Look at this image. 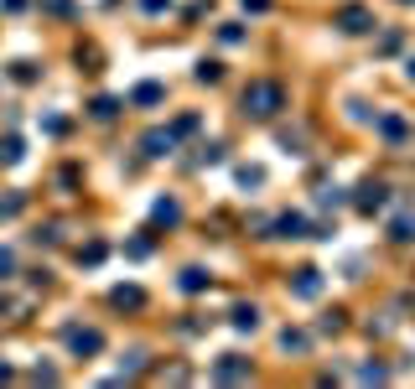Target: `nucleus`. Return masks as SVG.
I'll list each match as a JSON object with an SVG mask.
<instances>
[{"label": "nucleus", "mask_w": 415, "mask_h": 389, "mask_svg": "<svg viewBox=\"0 0 415 389\" xmlns=\"http://www.w3.org/2000/svg\"><path fill=\"white\" fill-rule=\"evenodd\" d=\"M280 104H286V88H280V84H265V78H260V84L244 88V114H254V119L275 114Z\"/></svg>", "instance_id": "f257e3e1"}, {"label": "nucleus", "mask_w": 415, "mask_h": 389, "mask_svg": "<svg viewBox=\"0 0 415 389\" xmlns=\"http://www.w3.org/2000/svg\"><path fill=\"white\" fill-rule=\"evenodd\" d=\"M140 145H145V156H171L177 151V136H171V130H151Z\"/></svg>", "instance_id": "f03ea898"}, {"label": "nucleus", "mask_w": 415, "mask_h": 389, "mask_svg": "<svg viewBox=\"0 0 415 389\" xmlns=\"http://www.w3.org/2000/svg\"><path fill=\"white\" fill-rule=\"evenodd\" d=\"M68 343H73V353H99V348H104V338H99L93 327H73Z\"/></svg>", "instance_id": "7ed1b4c3"}, {"label": "nucleus", "mask_w": 415, "mask_h": 389, "mask_svg": "<svg viewBox=\"0 0 415 389\" xmlns=\"http://www.w3.org/2000/svg\"><path fill=\"white\" fill-rule=\"evenodd\" d=\"M244 374H249V364H244V358H234V353H229V358H223L218 369H213V379H244Z\"/></svg>", "instance_id": "20e7f679"}, {"label": "nucleus", "mask_w": 415, "mask_h": 389, "mask_svg": "<svg viewBox=\"0 0 415 389\" xmlns=\"http://www.w3.org/2000/svg\"><path fill=\"white\" fill-rule=\"evenodd\" d=\"M343 32H369V11H358V6H348L343 16H338Z\"/></svg>", "instance_id": "39448f33"}, {"label": "nucleus", "mask_w": 415, "mask_h": 389, "mask_svg": "<svg viewBox=\"0 0 415 389\" xmlns=\"http://www.w3.org/2000/svg\"><path fill=\"white\" fill-rule=\"evenodd\" d=\"M275 229H280L275 239H301V234H306V218H301V213H286V218H280Z\"/></svg>", "instance_id": "423d86ee"}, {"label": "nucleus", "mask_w": 415, "mask_h": 389, "mask_svg": "<svg viewBox=\"0 0 415 389\" xmlns=\"http://www.w3.org/2000/svg\"><path fill=\"white\" fill-rule=\"evenodd\" d=\"M234 327L239 332H254V327H260V312H254V306H234Z\"/></svg>", "instance_id": "0eeeda50"}, {"label": "nucleus", "mask_w": 415, "mask_h": 389, "mask_svg": "<svg viewBox=\"0 0 415 389\" xmlns=\"http://www.w3.org/2000/svg\"><path fill=\"white\" fill-rule=\"evenodd\" d=\"M317 291H322L317 270H301V275H296V296H317Z\"/></svg>", "instance_id": "6e6552de"}, {"label": "nucleus", "mask_w": 415, "mask_h": 389, "mask_svg": "<svg viewBox=\"0 0 415 389\" xmlns=\"http://www.w3.org/2000/svg\"><path fill=\"white\" fill-rule=\"evenodd\" d=\"M358 208H369V213H374V208H384V187H374V182H369V187H364V197H358Z\"/></svg>", "instance_id": "1a4fd4ad"}, {"label": "nucleus", "mask_w": 415, "mask_h": 389, "mask_svg": "<svg viewBox=\"0 0 415 389\" xmlns=\"http://www.w3.org/2000/svg\"><path fill=\"white\" fill-rule=\"evenodd\" d=\"M136 104H162V84H140L136 88Z\"/></svg>", "instance_id": "9d476101"}, {"label": "nucleus", "mask_w": 415, "mask_h": 389, "mask_svg": "<svg viewBox=\"0 0 415 389\" xmlns=\"http://www.w3.org/2000/svg\"><path fill=\"white\" fill-rule=\"evenodd\" d=\"M140 301H145V296H140L136 286H119V291H114V306H140Z\"/></svg>", "instance_id": "9b49d317"}, {"label": "nucleus", "mask_w": 415, "mask_h": 389, "mask_svg": "<svg viewBox=\"0 0 415 389\" xmlns=\"http://www.w3.org/2000/svg\"><path fill=\"white\" fill-rule=\"evenodd\" d=\"M203 286H208L203 270H182V291H203Z\"/></svg>", "instance_id": "f8f14e48"}, {"label": "nucleus", "mask_w": 415, "mask_h": 389, "mask_svg": "<svg viewBox=\"0 0 415 389\" xmlns=\"http://www.w3.org/2000/svg\"><path fill=\"white\" fill-rule=\"evenodd\" d=\"M197 78H203V84H218L223 68H218V62H197Z\"/></svg>", "instance_id": "ddd939ff"}, {"label": "nucleus", "mask_w": 415, "mask_h": 389, "mask_svg": "<svg viewBox=\"0 0 415 389\" xmlns=\"http://www.w3.org/2000/svg\"><path fill=\"white\" fill-rule=\"evenodd\" d=\"M156 218H162V223H177L182 208H177V203H156Z\"/></svg>", "instance_id": "4468645a"}, {"label": "nucleus", "mask_w": 415, "mask_h": 389, "mask_svg": "<svg viewBox=\"0 0 415 389\" xmlns=\"http://www.w3.org/2000/svg\"><path fill=\"white\" fill-rule=\"evenodd\" d=\"M21 203H26L21 192H16V197H6V203H0V218H16V213H21Z\"/></svg>", "instance_id": "2eb2a0df"}, {"label": "nucleus", "mask_w": 415, "mask_h": 389, "mask_svg": "<svg viewBox=\"0 0 415 389\" xmlns=\"http://www.w3.org/2000/svg\"><path fill=\"white\" fill-rule=\"evenodd\" d=\"M114 110H119L114 99H93V114H99V119H114Z\"/></svg>", "instance_id": "dca6fc26"}, {"label": "nucleus", "mask_w": 415, "mask_h": 389, "mask_svg": "<svg viewBox=\"0 0 415 389\" xmlns=\"http://www.w3.org/2000/svg\"><path fill=\"white\" fill-rule=\"evenodd\" d=\"M280 348H286V353L296 348V353H301V348H306V338H301V332H286V338H280Z\"/></svg>", "instance_id": "f3484780"}, {"label": "nucleus", "mask_w": 415, "mask_h": 389, "mask_svg": "<svg viewBox=\"0 0 415 389\" xmlns=\"http://www.w3.org/2000/svg\"><path fill=\"white\" fill-rule=\"evenodd\" d=\"M11 270H16V260H11V249H0V280H11Z\"/></svg>", "instance_id": "a211bd4d"}, {"label": "nucleus", "mask_w": 415, "mask_h": 389, "mask_svg": "<svg viewBox=\"0 0 415 389\" xmlns=\"http://www.w3.org/2000/svg\"><path fill=\"white\" fill-rule=\"evenodd\" d=\"M140 6H145V11H166L171 0H140Z\"/></svg>", "instance_id": "6ab92c4d"}, {"label": "nucleus", "mask_w": 415, "mask_h": 389, "mask_svg": "<svg viewBox=\"0 0 415 389\" xmlns=\"http://www.w3.org/2000/svg\"><path fill=\"white\" fill-rule=\"evenodd\" d=\"M0 379H11V369H6V364H0Z\"/></svg>", "instance_id": "aec40b11"}, {"label": "nucleus", "mask_w": 415, "mask_h": 389, "mask_svg": "<svg viewBox=\"0 0 415 389\" xmlns=\"http://www.w3.org/2000/svg\"><path fill=\"white\" fill-rule=\"evenodd\" d=\"M410 78H415V58H410Z\"/></svg>", "instance_id": "412c9836"}]
</instances>
